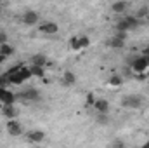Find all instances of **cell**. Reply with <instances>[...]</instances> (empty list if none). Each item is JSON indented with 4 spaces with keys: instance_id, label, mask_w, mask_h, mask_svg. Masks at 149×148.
<instances>
[{
    "instance_id": "cell-1",
    "label": "cell",
    "mask_w": 149,
    "mask_h": 148,
    "mask_svg": "<svg viewBox=\"0 0 149 148\" xmlns=\"http://www.w3.org/2000/svg\"><path fill=\"white\" fill-rule=\"evenodd\" d=\"M7 75H9V80H10L12 85H21L31 77V70L28 66H24V65H17L10 72H7Z\"/></svg>"
},
{
    "instance_id": "cell-2",
    "label": "cell",
    "mask_w": 149,
    "mask_h": 148,
    "mask_svg": "<svg viewBox=\"0 0 149 148\" xmlns=\"http://www.w3.org/2000/svg\"><path fill=\"white\" fill-rule=\"evenodd\" d=\"M144 96L142 94H127L121 98V106L127 110H139L144 105Z\"/></svg>"
},
{
    "instance_id": "cell-3",
    "label": "cell",
    "mask_w": 149,
    "mask_h": 148,
    "mask_svg": "<svg viewBox=\"0 0 149 148\" xmlns=\"http://www.w3.org/2000/svg\"><path fill=\"white\" fill-rule=\"evenodd\" d=\"M130 68H132V72L135 75H139V77H146L149 72V58L148 56H139V58H135L134 61H132V65H130Z\"/></svg>"
},
{
    "instance_id": "cell-4",
    "label": "cell",
    "mask_w": 149,
    "mask_h": 148,
    "mask_svg": "<svg viewBox=\"0 0 149 148\" xmlns=\"http://www.w3.org/2000/svg\"><path fill=\"white\" fill-rule=\"evenodd\" d=\"M139 18L137 16H128V18H123L121 21H118L116 25V30H121V32H132L139 26Z\"/></svg>"
},
{
    "instance_id": "cell-5",
    "label": "cell",
    "mask_w": 149,
    "mask_h": 148,
    "mask_svg": "<svg viewBox=\"0 0 149 148\" xmlns=\"http://www.w3.org/2000/svg\"><path fill=\"white\" fill-rule=\"evenodd\" d=\"M17 96V99H21V101H26V103H33V101H38L40 99V91L38 89H26V91H23V92H19V94H16Z\"/></svg>"
},
{
    "instance_id": "cell-6",
    "label": "cell",
    "mask_w": 149,
    "mask_h": 148,
    "mask_svg": "<svg viewBox=\"0 0 149 148\" xmlns=\"http://www.w3.org/2000/svg\"><path fill=\"white\" fill-rule=\"evenodd\" d=\"M16 99H17V96L12 91H9L7 87H0V103L2 105H14Z\"/></svg>"
},
{
    "instance_id": "cell-7",
    "label": "cell",
    "mask_w": 149,
    "mask_h": 148,
    "mask_svg": "<svg viewBox=\"0 0 149 148\" xmlns=\"http://www.w3.org/2000/svg\"><path fill=\"white\" fill-rule=\"evenodd\" d=\"M7 132L10 134V136H21L23 134V125L17 122V120H14V118H9V122H7Z\"/></svg>"
},
{
    "instance_id": "cell-8",
    "label": "cell",
    "mask_w": 149,
    "mask_h": 148,
    "mask_svg": "<svg viewBox=\"0 0 149 148\" xmlns=\"http://www.w3.org/2000/svg\"><path fill=\"white\" fill-rule=\"evenodd\" d=\"M38 30H40L42 33H47V35H56V33L59 32V26H57L56 23H52V21H47V23H42V25L38 26Z\"/></svg>"
},
{
    "instance_id": "cell-9",
    "label": "cell",
    "mask_w": 149,
    "mask_h": 148,
    "mask_svg": "<svg viewBox=\"0 0 149 148\" xmlns=\"http://www.w3.org/2000/svg\"><path fill=\"white\" fill-rule=\"evenodd\" d=\"M26 140H28L30 143H42V141L45 140V132L40 131V129L30 131V132H26Z\"/></svg>"
},
{
    "instance_id": "cell-10",
    "label": "cell",
    "mask_w": 149,
    "mask_h": 148,
    "mask_svg": "<svg viewBox=\"0 0 149 148\" xmlns=\"http://www.w3.org/2000/svg\"><path fill=\"white\" fill-rule=\"evenodd\" d=\"M23 23H24L26 26H35L38 23V14L35 11H26V12L23 14Z\"/></svg>"
},
{
    "instance_id": "cell-11",
    "label": "cell",
    "mask_w": 149,
    "mask_h": 148,
    "mask_svg": "<svg viewBox=\"0 0 149 148\" xmlns=\"http://www.w3.org/2000/svg\"><path fill=\"white\" fill-rule=\"evenodd\" d=\"M2 115L5 118H16L19 115V111L14 105H2Z\"/></svg>"
},
{
    "instance_id": "cell-12",
    "label": "cell",
    "mask_w": 149,
    "mask_h": 148,
    "mask_svg": "<svg viewBox=\"0 0 149 148\" xmlns=\"http://www.w3.org/2000/svg\"><path fill=\"white\" fill-rule=\"evenodd\" d=\"M94 108L97 113H108L109 111V101L108 99H95Z\"/></svg>"
},
{
    "instance_id": "cell-13",
    "label": "cell",
    "mask_w": 149,
    "mask_h": 148,
    "mask_svg": "<svg viewBox=\"0 0 149 148\" xmlns=\"http://www.w3.org/2000/svg\"><path fill=\"white\" fill-rule=\"evenodd\" d=\"M30 65L33 66H47V58L43 54H35L30 58Z\"/></svg>"
},
{
    "instance_id": "cell-14",
    "label": "cell",
    "mask_w": 149,
    "mask_h": 148,
    "mask_svg": "<svg viewBox=\"0 0 149 148\" xmlns=\"http://www.w3.org/2000/svg\"><path fill=\"white\" fill-rule=\"evenodd\" d=\"M127 7H128L127 0H118V2H114V4L111 5V11L113 12H116V14H121V12L127 11Z\"/></svg>"
},
{
    "instance_id": "cell-15",
    "label": "cell",
    "mask_w": 149,
    "mask_h": 148,
    "mask_svg": "<svg viewBox=\"0 0 149 148\" xmlns=\"http://www.w3.org/2000/svg\"><path fill=\"white\" fill-rule=\"evenodd\" d=\"M108 44L113 49H121V47H125V38H120V37H116V35H113Z\"/></svg>"
},
{
    "instance_id": "cell-16",
    "label": "cell",
    "mask_w": 149,
    "mask_h": 148,
    "mask_svg": "<svg viewBox=\"0 0 149 148\" xmlns=\"http://www.w3.org/2000/svg\"><path fill=\"white\" fill-rule=\"evenodd\" d=\"M0 54H2V56H5V58H9V56H12V54H14V47H12V45H9L7 42H5V44H0Z\"/></svg>"
},
{
    "instance_id": "cell-17",
    "label": "cell",
    "mask_w": 149,
    "mask_h": 148,
    "mask_svg": "<svg viewBox=\"0 0 149 148\" xmlns=\"http://www.w3.org/2000/svg\"><path fill=\"white\" fill-rule=\"evenodd\" d=\"M30 70H31V77H38V78L45 77V66H33V65H30Z\"/></svg>"
},
{
    "instance_id": "cell-18",
    "label": "cell",
    "mask_w": 149,
    "mask_h": 148,
    "mask_svg": "<svg viewBox=\"0 0 149 148\" xmlns=\"http://www.w3.org/2000/svg\"><path fill=\"white\" fill-rule=\"evenodd\" d=\"M63 78H64V84H66V85H74V82H76V75H74L71 70L64 72Z\"/></svg>"
},
{
    "instance_id": "cell-19",
    "label": "cell",
    "mask_w": 149,
    "mask_h": 148,
    "mask_svg": "<svg viewBox=\"0 0 149 148\" xmlns=\"http://www.w3.org/2000/svg\"><path fill=\"white\" fill-rule=\"evenodd\" d=\"M70 47L73 51H81V45H80V37H71L70 40Z\"/></svg>"
},
{
    "instance_id": "cell-20",
    "label": "cell",
    "mask_w": 149,
    "mask_h": 148,
    "mask_svg": "<svg viewBox=\"0 0 149 148\" xmlns=\"http://www.w3.org/2000/svg\"><path fill=\"white\" fill-rule=\"evenodd\" d=\"M109 120H108V113H97V124H102L106 125Z\"/></svg>"
},
{
    "instance_id": "cell-21",
    "label": "cell",
    "mask_w": 149,
    "mask_h": 148,
    "mask_svg": "<svg viewBox=\"0 0 149 148\" xmlns=\"http://www.w3.org/2000/svg\"><path fill=\"white\" fill-rule=\"evenodd\" d=\"M80 45H81V49H87L90 45V38L85 35H80Z\"/></svg>"
},
{
    "instance_id": "cell-22",
    "label": "cell",
    "mask_w": 149,
    "mask_h": 148,
    "mask_svg": "<svg viewBox=\"0 0 149 148\" xmlns=\"http://www.w3.org/2000/svg\"><path fill=\"white\" fill-rule=\"evenodd\" d=\"M121 77L120 75H114V77H111V80H109V85H113V87H116V85H121Z\"/></svg>"
},
{
    "instance_id": "cell-23",
    "label": "cell",
    "mask_w": 149,
    "mask_h": 148,
    "mask_svg": "<svg viewBox=\"0 0 149 148\" xmlns=\"http://www.w3.org/2000/svg\"><path fill=\"white\" fill-rule=\"evenodd\" d=\"M10 84V80H9V75L5 73V75H2L0 77V87H7Z\"/></svg>"
},
{
    "instance_id": "cell-24",
    "label": "cell",
    "mask_w": 149,
    "mask_h": 148,
    "mask_svg": "<svg viewBox=\"0 0 149 148\" xmlns=\"http://www.w3.org/2000/svg\"><path fill=\"white\" fill-rule=\"evenodd\" d=\"M146 16H149V9L148 7H141V11L137 12V18L141 19V18H146Z\"/></svg>"
},
{
    "instance_id": "cell-25",
    "label": "cell",
    "mask_w": 149,
    "mask_h": 148,
    "mask_svg": "<svg viewBox=\"0 0 149 148\" xmlns=\"http://www.w3.org/2000/svg\"><path fill=\"white\" fill-rule=\"evenodd\" d=\"M94 103H95V98H94V94H92V92H88V94H87V105L94 106Z\"/></svg>"
},
{
    "instance_id": "cell-26",
    "label": "cell",
    "mask_w": 149,
    "mask_h": 148,
    "mask_svg": "<svg viewBox=\"0 0 149 148\" xmlns=\"http://www.w3.org/2000/svg\"><path fill=\"white\" fill-rule=\"evenodd\" d=\"M5 42H7V33L0 32V44H5Z\"/></svg>"
},
{
    "instance_id": "cell-27",
    "label": "cell",
    "mask_w": 149,
    "mask_h": 148,
    "mask_svg": "<svg viewBox=\"0 0 149 148\" xmlns=\"http://www.w3.org/2000/svg\"><path fill=\"white\" fill-rule=\"evenodd\" d=\"M142 54H144V56H148V58H149V47H144V51H142Z\"/></svg>"
},
{
    "instance_id": "cell-28",
    "label": "cell",
    "mask_w": 149,
    "mask_h": 148,
    "mask_svg": "<svg viewBox=\"0 0 149 148\" xmlns=\"http://www.w3.org/2000/svg\"><path fill=\"white\" fill-rule=\"evenodd\" d=\"M113 145H114V147H123V143H121V141H114Z\"/></svg>"
},
{
    "instance_id": "cell-29",
    "label": "cell",
    "mask_w": 149,
    "mask_h": 148,
    "mask_svg": "<svg viewBox=\"0 0 149 148\" xmlns=\"http://www.w3.org/2000/svg\"><path fill=\"white\" fill-rule=\"evenodd\" d=\"M142 147H144V148H149V141H146V143H144Z\"/></svg>"
},
{
    "instance_id": "cell-30",
    "label": "cell",
    "mask_w": 149,
    "mask_h": 148,
    "mask_svg": "<svg viewBox=\"0 0 149 148\" xmlns=\"http://www.w3.org/2000/svg\"><path fill=\"white\" fill-rule=\"evenodd\" d=\"M3 59H5V56H2V54H0V63H2Z\"/></svg>"
},
{
    "instance_id": "cell-31",
    "label": "cell",
    "mask_w": 149,
    "mask_h": 148,
    "mask_svg": "<svg viewBox=\"0 0 149 148\" xmlns=\"http://www.w3.org/2000/svg\"><path fill=\"white\" fill-rule=\"evenodd\" d=\"M0 14H2V4H0Z\"/></svg>"
}]
</instances>
